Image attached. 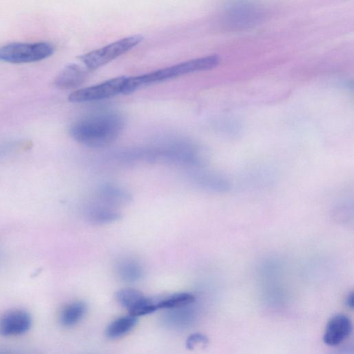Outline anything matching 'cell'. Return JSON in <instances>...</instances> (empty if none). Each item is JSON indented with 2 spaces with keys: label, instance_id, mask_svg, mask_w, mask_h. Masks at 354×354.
Returning a JSON list of instances; mask_svg holds the SVG:
<instances>
[{
  "label": "cell",
  "instance_id": "cell-1",
  "mask_svg": "<svg viewBox=\"0 0 354 354\" xmlns=\"http://www.w3.org/2000/svg\"><path fill=\"white\" fill-rule=\"evenodd\" d=\"M123 117L115 111L91 113L75 121L70 128L71 137L89 147H103L114 142L123 130Z\"/></svg>",
  "mask_w": 354,
  "mask_h": 354
},
{
  "label": "cell",
  "instance_id": "cell-2",
  "mask_svg": "<svg viewBox=\"0 0 354 354\" xmlns=\"http://www.w3.org/2000/svg\"><path fill=\"white\" fill-rule=\"evenodd\" d=\"M221 62L218 55H210L185 61L149 73L127 77L123 94H129L141 86L165 81L186 74L208 71L216 68Z\"/></svg>",
  "mask_w": 354,
  "mask_h": 354
},
{
  "label": "cell",
  "instance_id": "cell-3",
  "mask_svg": "<svg viewBox=\"0 0 354 354\" xmlns=\"http://www.w3.org/2000/svg\"><path fill=\"white\" fill-rule=\"evenodd\" d=\"M143 159L160 160L169 163L198 165L201 162L198 149L185 140H169L165 144L145 150Z\"/></svg>",
  "mask_w": 354,
  "mask_h": 354
},
{
  "label": "cell",
  "instance_id": "cell-4",
  "mask_svg": "<svg viewBox=\"0 0 354 354\" xmlns=\"http://www.w3.org/2000/svg\"><path fill=\"white\" fill-rule=\"evenodd\" d=\"M55 51L46 41L13 42L0 46V61L12 64L31 63L45 59Z\"/></svg>",
  "mask_w": 354,
  "mask_h": 354
},
{
  "label": "cell",
  "instance_id": "cell-5",
  "mask_svg": "<svg viewBox=\"0 0 354 354\" xmlns=\"http://www.w3.org/2000/svg\"><path fill=\"white\" fill-rule=\"evenodd\" d=\"M144 39L141 35L126 37L80 57L85 67L95 70L138 46Z\"/></svg>",
  "mask_w": 354,
  "mask_h": 354
},
{
  "label": "cell",
  "instance_id": "cell-6",
  "mask_svg": "<svg viewBox=\"0 0 354 354\" xmlns=\"http://www.w3.org/2000/svg\"><path fill=\"white\" fill-rule=\"evenodd\" d=\"M127 77L120 76L100 84L80 88L68 95V100L81 103L104 100L123 93Z\"/></svg>",
  "mask_w": 354,
  "mask_h": 354
},
{
  "label": "cell",
  "instance_id": "cell-7",
  "mask_svg": "<svg viewBox=\"0 0 354 354\" xmlns=\"http://www.w3.org/2000/svg\"><path fill=\"white\" fill-rule=\"evenodd\" d=\"M118 304L136 317L149 315L158 310L156 301L145 297L133 288H123L115 294Z\"/></svg>",
  "mask_w": 354,
  "mask_h": 354
},
{
  "label": "cell",
  "instance_id": "cell-8",
  "mask_svg": "<svg viewBox=\"0 0 354 354\" xmlns=\"http://www.w3.org/2000/svg\"><path fill=\"white\" fill-rule=\"evenodd\" d=\"M32 325L30 314L24 310H12L0 317V335L16 336L26 333Z\"/></svg>",
  "mask_w": 354,
  "mask_h": 354
},
{
  "label": "cell",
  "instance_id": "cell-9",
  "mask_svg": "<svg viewBox=\"0 0 354 354\" xmlns=\"http://www.w3.org/2000/svg\"><path fill=\"white\" fill-rule=\"evenodd\" d=\"M259 11L255 3L248 0H238L229 5L225 17L231 26H250L259 17Z\"/></svg>",
  "mask_w": 354,
  "mask_h": 354
},
{
  "label": "cell",
  "instance_id": "cell-10",
  "mask_svg": "<svg viewBox=\"0 0 354 354\" xmlns=\"http://www.w3.org/2000/svg\"><path fill=\"white\" fill-rule=\"evenodd\" d=\"M351 331L352 324L350 319L343 314L335 315L326 324L323 341L328 346H337L342 343Z\"/></svg>",
  "mask_w": 354,
  "mask_h": 354
},
{
  "label": "cell",
  "instance_id": "cell-11",
  "mask_svg": "<svg viewBox=\"0 0 354 354\" xmlns=\"http://www.w3.org/2000/svg\"><path fill=\"white\" fill-rule=\"evenodd\" d=\"M88 70L76 64L66 65L56 76L54 84L62 90H71L83 84L88 75Z\"/></svg>",
  "mask_w": 354,
  "mask_h": 354
},
{
  "label": "cell",
  "instance_id": "cell-12",
  "mask_svg": "<svg viewBox=\"0 0 354 354\" xmlns=\"http://www.w3.org/2000/svg\"><path fill=\"white\" fill-rule=\"evenodd\" d=\"M85 215L88 221L95 224H107L120 218V214L115 207L98 201L88 205Z\"/></svg>",
  "mask_w": 354,
  "mask_h": 354
},
{
  "label": "cell",
  "instance_id": "cell-13",
  "mask_svg": "<svg viewBox=\"0 0 354 354\" xmlns=\"http://www.w3.org/2000/svg\"><path fill=\"white\" fill-rule=\"evenodd\" d=\"M97 201L113 207L130 201V194L124 189L113 184L101 185L96 193Z\"/></svg>",
  "mask_w": 354,
  "mask_h": 354
},
{
  "label": "cell",
  "instance_id": "cell-14",
  "mask_svg": "<svg viewBox=\"0 0 354 354\" xmlns=\"http://www.w3.org/2000/svg\"><path fill=\"white\" fill-rule=\"evenodd\" d=\"M194 183L205 189L225 192L230 189V182L219 174L209 171H198L194 174Z\"/></svg>",
  "mask_w": 354,
  "mask_h": 354
},
{
  "label": "cell",
  "instance_id": "cell-15",
  "mask_svg": "<svg viewBox=\"0 0 354 354\" xmlns=\"http://www.w3.org/2000/svg\"><path fill=\"white\" fill-rule=\"evenodd\" d=\"M116 272L122 281L133 283L139 281L143 277L144 270L138 261L124 259L116 265Z\"/></svg>",
  "mask_w": 354,
  "mask_h": 354
},
{
  "label": "cell",
  "instance_id": "cell-16",
  "mask_svg": "<svg viewBox=\"0 0 354 354\" xmlns=\"http://www.w3.org/2000/svg\"><path fill=\"white\" fill-rule=\"evenodd\" d=\"M137 322L138 317L132 315L121 316L108 325L105 331L106 335L111 339L121 337L130 332Z\"/></svg>",
  "mask_w": 354,
  "mask_h": 354
},
{
  "label": "cell",
  "instance_id": "cell-17",
  "mask_svg": "<svg viewBox=\"0 0 354 354\" xmlns=\"http://www.w3.org/2000/svg\"><path fill=\"white\" fill-rule=\"evenodd\" d=\"M86 311V306L83 301L71 302L62 310L59 315V322L65 327L75 326L82 319Z\"/></svg>",
  "mask_w": 354,
  "mask_h": 354
},
{
  "label": "cell",
  "instance_id": "cell-18",
  "mask_svg": "<svg viewBox=\"0 0 354 354\" xmlns=\"http://www.w3.org/2000/svg\"><path fill=\"white\" fill-rule=\"evenodd\" d=\"M188 306L167 309L164 316L165 324L173 328L186 327L193 319V313L192 309L187 308Z\"/></svg>",
  "mask_w": 354,
  "mask_h": 354
},
{
  "label": "cell",
  "instance_id": "cell-19",
  "mask_svg": "<svg viewBox=\"0 0 354 354\" xmlns=\"http://www.w3.org/2000/svg\"><path fill=\"white\" fill-rule=\"evenodd\" d=\"M195 297L189 292H178L170 295L156 301L158 309H170L193 304Z\"/></svg>",
  "mask_w": 354,
  "mask_h": 354
},
{
  "label": "cell",
  "instance_id": "cell-20",
  "mask_svg": "<svg viewBox=\"0 0 354 354\" xmlns=\"http://www.w3.org/2000/svg\"><path fill=\"white\" fill-rule=\"evenodd\" d=\"M208 343L207 337L201 333H194L189 335L186 342V346L189 349H193L198 344H207Z\"/></svg>",
  "mask_w": 354,
  "mask_h": 354
},
{
  "label": "cell",
  "instance_id": "cell-21",
  "mask_svg": "<svg viewBox=\"0 0 354 354\" xmlns=\"http://www.w3.org/2000/svg\"><path fill=\"white\" fill-rule=\"evenodd\" d=\"M346 304L348 306V308H353V293L351 292L346 297Z\"/></svg>",
  "mask_w": 354,
  "mask_h": 354
}]
</instances>
